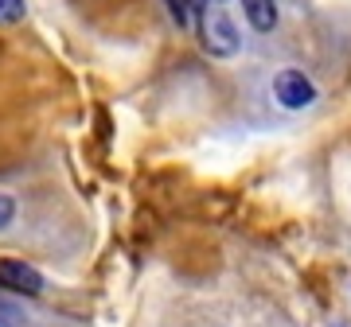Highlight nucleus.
<instances>
[{
  "label": "nucleus",
  "mask_w": 351,
  "mask_h": 327,
  "mask_svg": "<svg viewBox=\"0 0 351 327\" xmlns=\"http://www.w3.org/2000/svg\"><path fill=\"white\" fill-rule=\"evenodd\" d=\"M0 289L16 292V296H39L43 292V277L32 265L16 261V257H0Z\"/></svg>",
  "instance_id": "nucleus-3"
},
{
  "label": "nucleus",
  "mask_w": 351,
  "mask_h": 327,
  "mask_svg": "<svg viewBox=\"0 0 351 327\" xmlns=\"http://www.w3.org/2000/svg\"><path fill=\"white\" fill-rule=\"evenodd\" d=\"M242 12L254 31H274L277 27V0H242Z\"/></svg>",
  "instance_id": "nucleus-4"
},
{
  "label": "nucleus",
  "mask_w": 351,
  "mask_h": 327,
  "mask_svg": "<svg viewBox=\"0 0 351 327\" xmlns=\"http://www.w3.org/2000/svg\"><path fill=\"white\" fill-rule=\"evenodd\" d=\"M24 20V0H0V27Z\"/></svg>",
  "instance_id": "nucleus-5"
},
{
  "label": "nucleus",
  "mask_w": 351,
  "mask_h": 327,
  "mask_svg": "<svg viewBox=\"0 0 351 327\" xmlns=\"http://www.w3.org/2000/svg\"><path fill=\"white\" fill-rule=\"evenodd\" d=\"M199 31H203V47L211 51V55H219V59H230V55H239V27H234V20L219 8V4H207V12H203L199 20Z\"/></svg>",
  "instance_id": "nucleus-1"
},
{
  "label": "nucleus",
  "mask_w": 351,
  "mask_h": 327,
  "mask_svg": "<svg viewBox=\"0 0 351 327\" xmlns=\"http://www.w3.org/2000/svg\"><path fill=\"white\" fill-rule=\"evenodd\" d=\"M211 4H223V0H211Z\"/></svg>",
  "instance_id": "nucleus-8"
},
{
  "label": "nucleus",
  "mask_w": 351,
  "mask_h": 327,
  "mask_svg": "<svg viewBox=\"0 0 351 327\" xmlns=\"http://www.w3.org/2000/svg\"><path fill=\"white\" fill-rule=\"evenodd\" d=\"M274 98L281 101L285 109H308L316 101V86L304 70H281V75L274 78Z\"/></svg>",
  "instance_id": "nucleus-2"
},
{
  "label": "nucleus",
  "mask_w": 351,
  "mask_h": 327,
  "mask_svg": "<svg viewBox=\"0 0 351 327\" xmlns=\"http://www.w3.org/2000/svg\"><path fill=\"white\" fill-rule=\"evenodd\" d=\"M12 199H8V195H0V226H8V222H12Z\"/></svg>",
  "instance_id": "nucleus-7"
},
{
  "label": "nucleus",
  "mask_w": 351,
  "mask_h": 327,
  "mask_svg": "<svg viewBox=\"0 0 351 327\" xmlns=\"http://www.w3.org/2000/svg\"><path fill=\"white\" fill-rule=\"evenodd\" d=\"M188 4H191V0H168V8H172V16L180 20V24H188V16H191Z\"/></svg>",
  "instance_id": "nucleus-6"
}]
</instances>
